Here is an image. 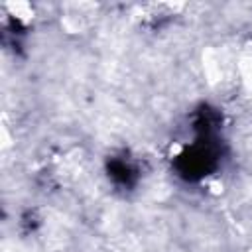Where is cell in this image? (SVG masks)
I'll list each match as a JSON object with an SVG mask.
<instances>
[{
    "instance_id": "obj_1",
    "label": "cell",
    "mask_w": 252,
    "mask_h": 252,
    "mask_svg": "<svg viewBox=\"0 0 252 252\" xmlns=\"http://www.w3.org/2000/svg\"><path fill=\"white\" fill-rule=\"evenodd\" d=\"M215 165V152L209 142L197 144L191 150H187L179 159V169L187 177H201L207 175L209 169Z\"/></svg>"
}]
</instances>
